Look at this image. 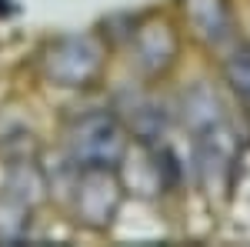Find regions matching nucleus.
I'll return each instance as SVG.
<instances>
[{
	"mask_svg": "<svg viewBox=\"0 0 250 247\" xmlns=\"http://www.w3.org/2000/svg\"><path fill=\"white\" fill-rule=\"evenodd\" d=\"M67 154L77 167H110L114 171L127 157V131L114 114L94 111L70 127Z\"/></svg>",
	"mask_w": 250,
	"mask_h": 247,
	"instance_id": "1",
	"label": "nucleus"
},
{
	"mask_svg": "<svg viewBox=\"0 0 250 247\" xmlns=\"http://www.w3.org/2000/svg\"><path fill=\"white\" fill-rule=\"evenodd\" d=\"M104 64V47L94 34H67L54 40L43 54V67L63 87H83L90 84Z\"/></svg>",
	"mask_w": 250,
	"mask_h": 247,
	"instance_id": "2",
	"label": "nucleus"
},
{
	"mask_svg": "<svg viewBox=\"0 0 250 247\" xmlns=\"http://www.w3.org/2000/svg\"><path fill=\"white\" fill-rule=\"evenodd\" d=\"M120 204V184L110 167H80L77 180V214L90 227H107Z\"/></svg>",
	"mask_w": 250,
	"mask_h": 247,
	"instance_id": "3",
	"label": "nucleus"
},
{
	"mask_svg": "<svg viewBox=\"0 0 250 247\" xmlns=\"http://www.w3.org/2000/svg\"><path fill=\"white\" fill-rule=\"evenodd\" d=\"M187 17L197 37L210 47H220L233 37V14L227 0H187Z\"/></svg>",
	"mask_w": 250,
	"mask_h": 247,
	"instance_id": "4",
	"label": "nucleus"
},
{
	"mask_svg": "<svg viewBox=\"0 0 250 247\" xmlns=\"http://www.w3.org/2000/svg\"><path fill=\"white\" fill-rule=\"evenodd\" d=\"M134 50H137V64L144 70H160V67L170 64L173 50H177V40H173L167 23H150V27H144L137 34Z\"/></svg>",
	"mask_w": 250,
	"mask_h": 247,
	"instance_id": "5",
	"label": "nucleus"
},
{
	"mask_svg": "<svg viewBox=\"0 0 250 247\" xmlns=\"http://www.w3.org/2000/svg\"><path fill=\"white\" fill-rule=\"evenodd\" d=\"M224 74H227V84L237 90V97L250 104V47L233 50L224 64Z\"/></svg>",
	"mask_w": 250,
	"mask_h": 247,
	"instance_id": "6",
	"label": "nucleus"
}]
</instances>
